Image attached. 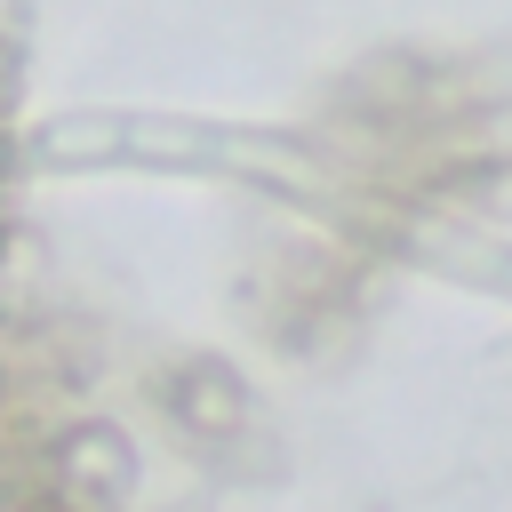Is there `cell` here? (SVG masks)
I'll return each instance as SVG.
<instances>
[{"label":"cell","mask_w":512,"mask_h":512,"mask_svg":"<svg viewBox=\"0 0 512 512\" xmlns=\"http://www.w3.org/2000/svg\"><path fill=\"white\" fill-rule=\"evenodd\" d=\"M48 488L64 512H120L136 496V440L104 416H80L48 440Z\"/></svg>","instance_id":"6da1fadb"},{"label":"cell","mask_w":512,"mask_h":512,"mask_svg":"<svg viewBox=\"0 0 512 512\" xmlns=\"http://www.w3.org/2000/svg\"><path fill=\"white\" fill-rule=\"evenodd\" d=\"M160 408L176 416V432H192L200 448H232L248 424H256V400H248V384H240V368L232 360H176L168 376H160Z\"/></svg>","instance_id":"7a4b0ae2"},{"label":"cell","mask_w":512,"mask_h":512,"mask_svg":"<svg viewBox=\"0 0 512 512\" xmlns=\"http://www.w3.org/2000/svg\"><path fill=\"white\" fill-rule=\"evenodd\" d=\"M0 512H64V496L48 480H0Z\"/></svg>","instance_id":"3957f363"}]
</instances>
